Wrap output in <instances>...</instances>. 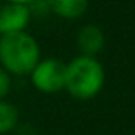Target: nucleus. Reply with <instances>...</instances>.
I'll use <instances>...</instances> for the list:
<instances>
[{"label":"nucleus","mask_w":135,"mask_h":135,"mask_svg":"<svg viewBox=\"0 0 135 135\" xmlns=\"http://www.w3.org/2000/svg\"><path fill=\"white\" fill-rule=\"evenodd\" d=\"M49 11L62 19H80L88 9L90 0H45Z\"/></svg>","instance_id":"6"},{"label":"nucleus","mask_w":135,"mask_h":135,"mask_svg":"<svg viewBox=\"0 0 135 135\" xmlns=\"http://www.w3.org/2000/svg\"><path fill=\"white\" fill-rule=\"evenodd\" d=\"M12 90V76L0 66V99H7Z\"/></svg>","instance_id":"8"},{"label":"nucleus","mask_w":135,"mask_h":135,"mask_svg":"<svg viewBox=\"0 0 135 135\" xmlns=\"http://www.w3.org/2000/svg\"><path fill=\"white\" fill-rule=\"evenodd\" d=\"M19 123V111L7 99H0V135L11 133Z\"/></svg>","instance_id":"7"},{"label":"nucleus","mask_w":135,"mask_h":135,"mask_svg":"<svg viewBox=\"0 0 135 135\" xmlns=\"http://www.w3.org/2000/svg\"><path fill=\"white\" fill-rule=\"evenodd\" d=\"M106 71L97 57L76 56L66 62L64 90L76 100H90L104 88Z\"/></svg>","instance_id":"2"},{"label":"nucleus","mask_w":135,"mask_h":135,"mask_svg":"<svg viewBox=\"0 0 135 135\" xmlns=\"http://www.w3.org/2000/svg\"><path fill=\"white\" fill-rule=\"evenodd\" d=\"M42 59V49L28 31L0 35V66L11 76H28Z\"/></svg>","instance_id":"1"},{"label":"nucleus","mask_w":135,"mask_h":135,"mask_svg":"<svg viewBox=\"0 0 135 135\" xmlns=\"http://www.w3.org/2000/svg\"><path fill=\"white\" fill-rule=\"evenodd\" d=\"M30 81L33 88L40 94H57L64 90V78H66V62L56 57L40 59L38 64L30 73Z\"/></svg>","instance_id":"3"},{"label":"nucleus","mask_w":135,"mask_h":135,"mask_svg":"<svg viewBox=\"0 0 135 135\" xmlns=\"http://www.w3.org/2000/svg\"><path fill=\"white\" fill-rule=\"evenodd\" d=\"M4 2H11V4H24V5H31L35 0H4Z\"/></svg>","instance_id":"9"},{"label":"nucleus","mask_w":135,"mask_h":135,"mask_svg":"<svg viewBox=\"0 0 135 135\" xmlns=\"http://www.w3.org/2000/svg\"><path fill=\"white\" fill-rule=\"evenodd\" d=\"M76 45L81 56L95 57L106 45V35L97 24H85L76 33Z\"/></svg>","instance_id":"5"},{"label":"nucleus","mask_w":135,"mask_h":135,"mask_svg":"<svg viewBox=\"0 0 135 135\" xmlns=\"http://www.w3.org/2000/svg\"><path fill=\"white\" fill-rule=\"evenodd\" d=\"M31 16L30 5L4 2V5L0 7V35L26 31Z\"/></svg>","instance_id":"4"}]
</instances>
